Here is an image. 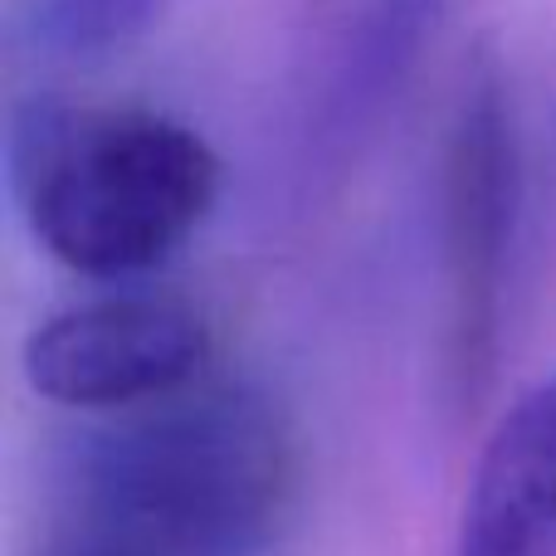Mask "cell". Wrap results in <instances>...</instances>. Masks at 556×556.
Wrapping results in <instances>:
<instances>
[{
  "label": "cell",
  "instance_id": "1",
  "mask_svg": "<svg viewBox=\"0 0 556 556\" xmlns=\"http://www.w3.org/2000/svg\"><path fill=\"white\" fill-rule=\"evenodd\" d=\"M78 547L269 556L298 508V440L260 386H191L78 434L64 464Z\"/></svg>",
  "mask_w": 556,
  "mask_h": 556
},
{
  "label": "cell",
  "instance_id": "5",
  "mask_svg": "<svg viewBox=\"0 0 556 556\" xmlns=\"http://www.w3.org/2000/svg\"><path fill=\"white\" fill-rule=\"evenodd\" d=\"M454 556H556V376L493 425Z\"/></svg>",
  "mask_w": 556,
  "mask_h": 556
},
{
  "label": "cell",
  "instance_id": "2",
  "mask_svg": "<svg viewBox=\"0 0 556 556\" xmlns=\"http://www.w3.org/2000/svg\"><path fill=\"white\" fill-rule=\"evenodd\" d=\"M5 181L64 269L123 283L195 240L220 195V156L156 113H74L25 98L5 123Z\"/></svg>",
  "mask_w": 556,
  "mask_h": 556
},
{
  "label": "cell",
  "instance_id": "6",
  "mask_svg": "<svg viewBox=\"0 0 556 556\" xmlns=\"http://www.w3.org/2000/svg\"><path fill=\"white\" fill-rule=\"evenodd\" d=\"M454 5L459 0H337L317 74L323 127L356 132L371 113H381Z\"/></svg>",
  "mask_w": 556,
  "mask_h": 556
},
{
  "label": "cell",
  "instance_id": "7",
  "mask_svg": "<svg viewBox=\"0 0 556 556\" xmlns=\"http://www.w3.org/2000/svg\"><path fill=\"white\" fill-rule=\"evenodd\" d=\"M172 0H20L10 10V45L39 59H108L137 45Z\"/></svg>",
  "mask_w": 556,
  "mask_h": 556
},
{
  "label": "cell",
  "instance_id": "8",
  "mask_svg": "<svg viewBox=\"0 0 556 556\" xmlns=\"http://www.w3.org/2000/svg\"><path fill=\"white\" fill-rule=\"evenodd\" d=\"M68 556H113V552H93V547H78V552H68Z\"/></svg>",
  "mask_w": 556,
  "mask_h": 556
},
{
  "label": "cell",
  "instance_id": "3",
  "mask_svg": "<svg viewBox=\"0 0 556 556\" xmlns=\"http://www.w3.org/2000/svg\"><path fill=\"white\" fill-rule=\"evenodd\" d=\"M528 211V152L513 84L479 54L444 147V260H450V386L473 405L498 366L513 254Z\"/></svg>",
  "mask_w": 556,
  "mask_h": 556
},
{
  "label": "cell",
  "instance_id": "4",
  "mask_svg": "<svg viewBox=\"0 0 556 556\" xmlns=\"http://www.w3.org/2000/svg\"><path fill=\"white\" fill-rule=\"evenodd\" d=\"M211 323L181 298H113L39 323L25 342V381L64 410H142L201 386Z\"/></svg>",
  "mask_w": 556,
  "mask_h": 556
}]
</instances>
